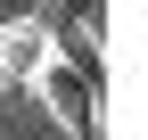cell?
Returning <instances> with one entry per match:
<instances>
[{"instance_id": "cell-1", "label": "cell", "mask_w": 148, "mask_h": 140, "mask_svg": "<svg viewBox=\"0 0 148 140\" xmlns=\"http://www.w3.org/2000/svg\"><path fill=\"white\" fill-rule=\"evenodd\" d=\"M33 91H41V107L58 115L74 140H99V74H82V66H66L58 49H49V66L33 74Z\"/></svg>"}, {"instance_id": "cell-2", "label": "cell", "mask_w": 148, "mask_h": 140, "mask_svg": "<svg viewBox=\"0 0 148 140\" xmlns=\"http://www.w3.org/2000/svg\"><path fill=\"white\" fill-rule=\"evenodd\" d=\"M49 66V25L41 16H8V25H0V74L8 82H33Z\"/></svg>"}, {"instance_id": "cell-3", "label": "cell", "mask_w": 148, "mask_h": 140, "mask_svg": "<svg viewBox=\"0 0 148 140\" xmlns=\"http://www.w3.org/2000/svg\"><path fill=\"white\" fill-rule=\"evenodd\" d=\"M0 8H8V16H16V8H25V0H0Z\"/></svg>"}]
</instances>
